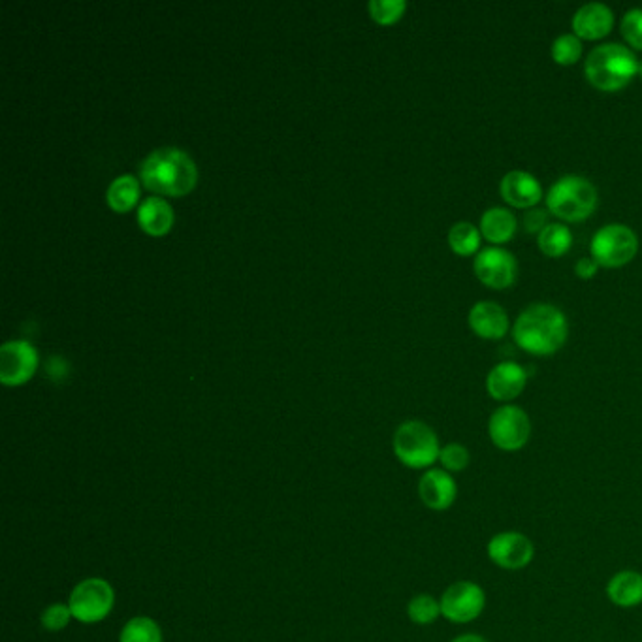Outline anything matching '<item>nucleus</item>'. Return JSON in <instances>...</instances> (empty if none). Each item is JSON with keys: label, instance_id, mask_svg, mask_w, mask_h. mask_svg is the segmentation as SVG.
I'll return each instance as SVG.
<instances>
[{"label": "nucleus", "instance_id": "16", "mask_svg": "<svg viewBox=\"0 0 642 642\" xmlns=\"http://www.w3.org/2000/svg\"><path fill=\"white\" fill-rule=\"evenodd\" d=\"M469 328L482 339H501L509 332V315L496 302H479L469 311Z\"/></svg>", "mask_w": 642, "mask_h": 642}, {"label": "nucleus", "instance_id": "33", "mask_svg": "<svg viewBox=\"0 0 642 642\" xmlns=\"http://www.w3.org/2000/svg\"><path fill=\"white\" fill-rule=\"evenodd\" d=\"M452 642H488L481 635H475V633H467V635H460L456 637Z\"/></svg>", "mask_w": 642, "mask_h": 642}, {"label": "nucleus", "instance_id": "1", "mask_svg": "<svg viewBox=\"0 0 642 642\" xmlns=\"http://www.w3.org/2000/svg\"><path fill=\"white\" fill-rule=\"evenodd\" d=\"M569 336V324L556 305L533 304L526 307L513 326L516 345L535 356L558 353Z\"/></svg>", "mask_w": 642, "mask_h": 642}, {"label": "nucleus", "instance_id": "8", "mask_svg": "<svg viewBox=\"0 0 642 642\" xmlns=\"http://www.w3.org/2000/svg\"><path fill=\"white\" fill-rule=\"evenodd\" d=\"M488 435L499 450L516 452L524 449L531 437L530 417L518 405H503L490 417Z\"/></svg>", "mask_w": 642, "mask_h": 642}, {"label": "nucleus", "instance_id": "30", "mask_svg": "<svg viewBox=\"0 0 642 642\" xmlns=\"http://www.w3.org/2000/svg\"><path fill=\"white\" fill-rule=\"evenodd\" d=\"M622 36L631 48L642 51V8H633L624 16Z\"/></svg>", "mask_w": 642, "mask_h": 642}, {"label": "nucleus", "instance_id": "32", "mask_svg": "<svg viewBox=\"0 0 642 642\" xmlns=\"http://www.w3.org/2000/svg\"><path fill=\"white\" fill-rule=\"evenodd\" d=\"M597 270H599V264L594 258H580L575 264V273L580 279H592L597 275Z\"/></svg>", "mask_w": 642, "mask_h": 642}, {"label": "nucleus", "instance_id": "3", "mask_svg": "<svg viewBox=\"0 0 642 642\" xmlns=\"http://www.w3.org/2000/svg\"><path fill=\"white\" fill-rule=\"evenodd\" d=\"M584 74L595 89L603 93H618L639 74V61L626 46L603 44L588 55Z\"/></svg>", "mask_w": 642, "mask_h": 642}, {"label": "nucleus", "instance_id": "34", "mask_svg": "<svg viewBox=\"0 0 642 642\" xmlns=\"http://www.w3.org/2000/svg\"><path fill=\"white\" fill-rule=\"evenodd\" d=\"M639 74H641V78H642V63L641 65H639Z\"/></svg>", "mask_w": 642, "mask_h": 642}, {"label": "nucleus", "instance_id": "7", "mask_svg": "<svg viewBox=\"0 0 642 642\" xmlns=\"http://www.w3.org/2000/svg\"><path fill=\"white\" fill-rule=\"evenodd\" d=\"M115 605L112 584L104 578H85L72 590L68 607L81 624H98L110 616Z\"/></svg>", "mask_w": 642, "mask_h": 642}, {"label": "nucleus", "instance_id": "29", "mask_svg": "<svg viewBox=\"0 0 642 642\" xmlns=\"http://www.w3.org/2000/svg\"><path fill=\"white\" fill-rule=\"evenodd\" d=\"M72 618L74 616H72V610L68 605H65V603H53L42 612L40 622H42L44 629H48V631H63L70 624Z\"/></svg>", "mask_w": 642, "mask_h": 642}, {"label": "nucleus", "instance_id": "20", "mask_svg": "<svg viewBox=\"0 0 642 642\" xmlns=\"http://www.w3.org/2000/svg\"><path fill=\"white\" fill-rule=\"evenodd\" d=\"M138 223L151 236L166 234L174 223V211L162 198L151 196L138 208Z\"/></svg>", "mask_w": 642, "mask_h": 642}, {"label": "nucleus", "instance_id": "23", "mask_svg": "<svg viewBox=\"0 0 642 642\" xmlns=\"http://www.w3.org/2000/svg\"><path fill=\"white\" fill-rule=\"evenodd\" d=\"M138 194H140V187H138L136 177L129 176V174L117 177V179H113L112 185L108 189V204L115 211L125 213L136 204Z\"/></svg>", "mask_w": 642, "mask_h": 642}, {"label": "nucleus", "instance_id": "25", "mask_svg": "<svg viewBox=\"0 0 642 642\" xmlns=\"http://www.w3.org/2000/svg\"><path fill=\"white\" fill-rule=\"evenodd\" d=\"M407 616L417 626H430L441 616V603L432 595H415L407 605Z\"/></svg>", "mask_w": 642, "mask_h": 642}, {"label": "nucleus", "instance_id": "4", "mask_svg": "<svg viewBox=\"0 0 642 642\" xmlns=\"http://www.w3.org/2000/svg\"><path fill=\"white\" fill-rule=\"evenodd\" d=\"M550 213L567 223L586 221L597 208V189L582 176H563L546 194Z\"/></svg>", "mask_w": 642, "mask_h": 642}, {"label": "nucleus", "instance_id": "15", "mask_svg": "<svg viewBox=\"0 0 642 642\" xmlns=\"http://www.w3.org/2000/svg\"><path fill=\"white\" fill-rule=\"evenodd\" d=\"M528 383V371L514 362H501L486 377V392L496 402L518 398Z\"/></svg>", "mask_w": 642, "mask_h": 642}, {"label": "nucleus", "instance_id": "21", "mask_svg": "<svg viewBox=\"0 0 642 642\" xmlns=\"http://www.w3.org/2000/svg\"><path fill=\"white\" fill-rule=\"evenodd\" d=\"M539 249L543 255L550 258H560L571 251L573 247V234L571 230L560 223H550L545 230L539 234Z\"/></svg>", "mask_w": 642, "mask_h": 642}, {"label": "nucleus", "instance_id": "5", "mask_svg": "<svg viewBox=\"0 0 642 642\" xmlns=\"http://www.w3.org/2000/svg\"><path fill=\"white\" fill-rule=\"evenodd\" d=\"M394 454L409 469H430L439 460L441 445L434 430L420 420H407L394 434Z\"/></svg>", "mask_w": 642, "mask_h": 642}, {"label": "nucleus", "instance_id": "27", "mask_svg": "<svg viewBox=\"0 0 642 642\" xmlns=\"http://www.w3.org/2000/svg\"><path fill=\"white\" fill-rule=\"evenodd\" d=\"M407 4L403 0H371L370 14L381 25H392L403 16Z\"/></svg>", "mask_w": 642, "mask_h": 642}, {"label": "nucleus", "instance_id": "18", "mask_svg": "<svg viewBox=\"0 0 642 642\" xmlns=\"http://www.w3.org/2000/svg\"><path fill=\"white\" fill-rule=\"evenodd\" d=\"M607 597L622 609H633L642 603V575L637 571H620L607 584Z\"/></svg>", "mask_w": 642, "mask_h": 642}, {"label": "nucleus", "instance_id": "17", "mask_svg": "<svg viewBox=\"0 0 642 642\" xmlns=\"http://www.w3.org/2000/svg\"><path fill=\"white\" fill-rule=\"evenodd\" d=\"M614 14L607 4H584L573 17V31L580 40H601L612 31Z\"/></svg>", "mask_w": 642, "mask_h": 642}, {"label": "nucleus", "instance_id": "19", "mask_svg": "<svg viewBox=\"0 0 642 642\" xmlns=\"http://www.w3.org/2000/svg\"><path fill=\"white\" fill-rule=\"evenodd\" d=\"M518 221L513 211L507 208H492L484 211L481 219V234L484 240L501 245L514 238Z\"/></svg>", "mask_w": 642, "mask_h": 642}, {"label": "nucleus", "instance_id": "31", "mask_svg": "<svg viewBox=\"0 0 642 642\" xmlns=\"http://www.w3.org/2000/svg\"><path fill=\"white\" fill-rule=\"evenodd\" d=\"M548 226V213L545 209L531 208L524 215V230L530 234H541Z\"/></svg>", "mask_w": 642, "mask_h": 642}, {"label": "nucleus", "instance_id": "22", "mask_svg": "<svg viewBox=\"0 0 642 642\" xmlns=\"http://www.w3.org/2000/svg\"><path fill=\"white\" fill-rule=\"evenodd\" d=\"M481 232L477 230V226L462 221L450 228L449 232V245L452 253H456L458 257H471L479 251L481 247Z\"/></svg>", "mask_w": 642, "mask_h": 642}, {"label": "nucleus", "instance_id": "2", "mask_svg": "<svg viewBox=\"0 0 642 642\" xmlns=\"http://www.w3.org/2000/svg\"><path fill=\"white\" fill-rule=\"evenodd\" d=\"M140 177L153 193L183 196L193 191L198 172L193 159L185 151L164 147L145 157L140 166Z\"/></svg>", "mask_w": 642, "mask_h": 642}, {"label": "nucleus", "instance_id": "13", "mask_svg": "<svg viewBox=\"0 0 642 642\" xmlns=\"http://www.w3.org/2000/svg\"><path fill=\"white\" fill-rule=\"evenodd\" d=\"M420 501L432 511H447L458 498V484L445 469H428L418 482Z\"/></svg>", "mask_w": 642, "mask_h": 642}, {"label": "nucleus", "instance_id": "14", "mask_svg": "<svg viewBox=\"0 0 642 642\" xmlns=\"http://www.w3.org/2000/svg\"><path fill=\"white\" fill-rule=\"evenodd\" d=\"M499 194L511 208L531 209L541 202L543 187L537 177L522 170H513L501 179Z\"/></svg>", "mask_w": 642, "mask_h": 642}, {"label": "nucleus", "instance_id": "9", "mask_svg": "<svg viewBox=\"0 0 642 642\" xmlns=\"http://www.w3.org/2000/svg\"><path fill=\"white\" fill-rule=\"evenodd\" d=\"M441 616L452 624H469L477 620L486 607V594L479 584L471 580H458L450 584L441 599Z\"/></svg>", "mask_w": 642, "mask_h": 642}, {"label": "nucleus", "instance_id": "26", "mask_svg": "<svg viewBox=\"0 0 642 642\" xmlns=\"http://www.w3.org/2000/svg\"><path fill=\"white\" fill-rule=\"evenodd\" d=\"M580 55H582V40L575 34H562L552 44V59L556 65H577Z\"/></svg>", "mask_w": 642, "mask_h": 642}, {"label": "nucleus", "instance_id": "28", "mask_svg": "<svg viewBox=\"0 0 642 642\" xmlns=\"http://www.w3.org/2000/svg\"><path fill=\"white\" fill-rule=\"evenodd\" d=\"M439 462L445 471L449 473H460L464 471L469 462H471V454L469 450L460 445V443H449L441 449V454H439Z\"/></svg>", "mask_w": 642, "mask_h": 642}, {"label": "nucleus", "instance_id": "10", "mask_svg": "<svg viewBox=\"0 0 642 642\" xmlns=\"http://www.w3.org/2000/svg\"><path fill=\"white\" fill-rule=\"evenodd\" d=\"M473 270L484 287L503 290L513 287L518 275V264L511 251L501 247H488L475 258Z\"/></svg>", "mask_w": 642, "mask_h": 642}, {"label": "nucleus", "instance_id": "24", "mask_svg": "<svg viewBox=\"0 0 642 642\" xmlns=\"http://www.w3.org/2000/svg\"><path fill=\"white\" fill-rule=\"evenodd\" d=\"M119 642H162L161 626L147 616H136L121 629Z\"/></svg>", "mask_w": 642, "mask_h": 642}, {"label": "nucleus", "instance_id": "6", "mask_svg": "<svg viewBox=\"0 0 642 642\" xmlns=\"http://www.w3.org/2000/svg\"><path fill=\"white\" fill-rule=\"evenodd\" d=\"M639 251L637 234L626 225L612 223L595 232L590 253L601 268H622L629 264Z\"/></svg>", "mask_w": 642, "mask_h": 642}, {"label": "nucleus", "instance_id": "11", "mask_svg": "<svg viewBox=\"0 0 642 642\" xmlns=\"http://www.w3.org/2000/svg\"><path fill=\"white\" fill-rule=\"evenodd\" d=\"M488 558L501 569L520 571L535 558V546L520 531H501L488 543Z\"/></svg>", "mask_w": 642, "mask_h": 642}, {"label": "nucleus", "instance_id": "12", "mask_svg": "<svg viewBox=\"0 0 642 642\" xmlns=\"http://www.w3.org/2000/svg\"><path fill=\"white\" fill-rule=\"evenodd\" d=\"M38 366V356L27 341H8L0 349V381L4 385H23Z\"/></svg>", "mask_w": 642, "mask_h": 642}]
</instances>
